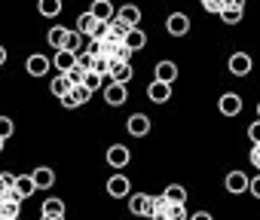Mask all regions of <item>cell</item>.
Masks as SVG:
<instances>
[{"mask_svg":"<svg viewBox=\"0 0 260 220\" xmlns=\"http://www.w3.org/2000/svg\"><path fill=\"white\" fill-rule=\"evenodd\" d=\"M128 211L135 217H153V196H147V193L128 196Z\"/></svg>","mask_w":260,"mask_h":220,"instance_id":"1","label":"cell"},{"mask_svg":"<svg viewBox=\"0 0 260 220\" xmlns=\"http://www.w3.org/2000/svg\"><path fill=\"white\" fill-rule=\"evenodd\" d=\"M125 98H128V89H125L122 83H113V80L107 77V86H104V101H107L110 107H119V104H125Z\"/></svg>","mask_w":260,"mask_h":220,"instance_id":"2","label":"cell"},{"mask_svg":"<svg viewBox=\"0 0 260 220\" xmlns=\"http://www.w3.org/2000/svg\"><path fill=\"white\" fill-rule=\"evenodd\" d=\"M107 193H110L113 199L132 196V180H128L125 174H110V180H107Z\"/></svg>","mask_w":260,"mask_h":220,"instance_id":"3","label":"cell"},{"mask_svg":"<svg viewBox=\"0 0 260 220\" xmlns=\"http://www.w3.org/2000/svg\"><path fill=\"white\" fill-rule=\"evenodd\" d=\"M166 31H169L172 37H187V34H190V19H187L184 13H172V16L166 19Z\"/></svg>","mask_w":260,"mask_h":220,"instance_id":"4","label":"cell"},{"mask_svg":"<svg viewBox=\"0 0 260 220\" xmlns=\"http://www.w3.org/2000/svg\"><path fill=\"white\" fill-rule=\"evenodd\" d=\"M217 110H220L223 117H239V114H242V98H239L236 92H226V95H220Z\"/></svg>","mask_w":260,"mask_h":220,"instance_id":"5","label":"cell"},{"mask_svg":"<svg viewBox=\"0 0 260 220\" xmlns=\"http://www.w3.org/2000/svg\"><path fill=\"white\" fill-rule=\"evenodd\" d=\"M128 159H132L128 156V147H122V144H110L107 147V165L110 168H125Z\"/></svg>","mask_w":260,"mask_h":220,"instance_id":"6","label":"cell"},{"mask_svg":"<svg viewBox=\"0 0 260 220\" xmlns=\"http://www.w3.org/2000/svg\"><path fill=\"white\" fill-rule=\"evenodd\" d=\"M251 67H254V61H251L248 52H233V55H230V70H233L236 77H248Z\"/></svg>","mask_w":260,"mask_h":220,"instance_id":"7","label":"cell"},{"mask_svg":"<svg viewBox=\"0 0 260 220\" xmlns=\"http://www.w3.org/2000/svg\"><path fill=\"white\" fill-rule=\"evenodd\" d=\"M101 25H104V22H98L92 13H83V16L77 19V31L86 34V37H98V34H101Z\"/></svg>","mask_w":260,"mask_h":220,"instance_id":"8","label":"cell"},{"mask_svg":"<svg viewBox=\"0 0 260 220\" xmlns=\"http://www.w3.org/2000/svg\"><path fill=\"white\" fill-rule=\"evenodd\" d=\"M223 187H226L230 193H245V190H251V177H248L245 171H230L226 180H223Z\"/></svg>","mask_w":260,"mask_h":220,"instance_id":"9","label":"cell"},{"mask_svg":"<svg viewBox=\"0 0 260 220\" xmlns=\"http://www.w3.org/2000/svg\"><path fill=\"white\" fill-rule=\"evenodd\" d=\"M147 98H150V101H156V104H162V101H169V98H172V83H162V80H153V83L147 86Z\"/></svg>","mask_w":260,"mask_h":220,"instance_id":"10","label":"cell"},{"mask_svg":"<svg viewBox=\"0 0 260 220\" xmlns=\"http://www.w3.org/2000/svg\"><path fill=\"white\" fill-rule=\"evenodd\" d=\"M125 129H128V135H135V138H144V135L150 132V120H147L144 114H135V117H128Z\"/></svg>","mask_w":260,"mask_h":220,"instance_id":"11","label":"cell"},{"mask_svg":"<svg viewBox=\"0 0 260 220\" xmlns=\"http://www.w3.org/2000/svg\"><path fill=\"white\" fill-rule=\"evenodd\" d=\"M89 13H92L98 22H110V19H116V10H113L110 0H95V4L89 7Z\"/></svg>","mask_w":260,"mask_h":220,"instance_id":"12","label":"cell"},{"mask_svg":"<svg viewBox=\"0 0 260 220\" xmlns=\"http://www.w3.org/2000/svg\"><path fill=\"white\" fill-rule=\"evenodd\" d=\"M25 67H28V74H31V77H43V74L52 67V61H49L46 55H40V52H37V55H31V58L25 61Z\"/></svg>","mask_w":260,"mask_h":220,"instance_id":"13","label":"cell"},{"mask_svg":"<svg viewBox=\"0 0 260 220\" xmlns=\"http://www.w3.org/2000/svg\"><path fill=\"white\" fill-rule=\"evenodd\" d=\"M68 37H71V28H49L46 43L58 52V49H64V46H68Z\"/></svg>","mask_w":260,"mask_h":220,"instance_id":"14","label":"cell"},{"mask_svg":"<svg viewBox=\"0 0 260 220\" xmlns=\"http://www.w3.org/2000/svg\"><path fill=\"white\" fill-rule=\"evenodd\" d=\"M19 208H22V196L4 199L0 202V220H19Z\"/></svg>","mask_w":260,"mask_h":220,"instance_id":"15","label":"cell"},{"mask_svg":"<svg viewBox=\"0 0 260 220\" xmlns=\"http://www.w3.org/2000/svg\"><path fill=\"white\" fill-rule=\"evenodd\" d=\"M52 64H55L61 74H68V70L77 64V52H71V49H58V52H55V58H52Z\"/></svg>","mask_w":260,"mask_h":220,"instance_id":"16","label":"cell"},{"mask_svg":"<svg viewBox=\"0 0 260 220\" xmlns=\"http://www.w3.org/2000/svg\"><path fill=\"white\" fill-rule=\"evenodd\" d=\"M156 80H162V83H175L178 80V64L175 61H156Z\"/></svg>","mask_w":260,"mask_h":220,"instance_id":"17","label":"cell"},{"mask_svg":"<svg viewBox=\"0 0 260 220\" xmlns=\"http://www.w3.org/2000/svg\"><path fill=\"white\" fill-rule=\"evenodd\" d=\"M172 205H175V202H169V199H166V193L153 196V220H169Z\"/></svg>","mask_w":260,"mask_h":220,"instance_id":"18","label":"cell"},{"mask_svg":"<svg viewBox=\"0 0 260 220\" xmlns=\"http://www.w3.org/2000/svg\"><path fill=\"white\" fill-rule=\"evenodd\" d=\"M116 16H119L122 22H128L132 28H138V22H141V10H138L135 4H125V7H119V10H116Z\"/></svg>","mask_w":260,"mask_h":220,"instance_id":"19","label":"cell"},{"mask_svg":"<svg viewBox=\"0 0 260 220\" xmlns=\"http://www.w3.org/2000/svg\"><path fill=\"white\" fill-rule=\"evenodd\" d=\"M110 80L125 86L128 80H132V61H116V64H113V74H110Z\"/></svg>","mask_w":260,"mask_h":220,"instance_id":"20","label":"cell"},{"mask_svg":"<svg viewBox=\"0 0 260 220\" xmlns=\"http://www.w3.org/2000/svg\"><path fill=\"white\" fill-rule=\"evenodd\" d=\"M31 174H34V180H37V187H40V190H49V187L55 184V171H52V168H46V165L34 168Z\"/></svg>","mask_w":260,"mask_h":220,"instance_id":"21","label":"cell"},{"mask_svg":"<svg viewBox=\"0 0 260 220\" xmlns=\"http://www.w3.org/2000/svg\"><path fill=\"white\" fill-rule=\"evenodd\" d=\"M16 190H19V196H22V199H28V196H34L40 187H37L34 174H19V184H16Z\"/></svg>","mask_w":260,"mask_h":220,"instance_id":"22","label":"cell"},{"mask_svg":"<svg viewBox=\"0 0 260 220\" xmlns=\"http://www.w3.org/2000/svg\"><path fill=\"white\" fill-rule=\"evenodd\" d=\"M125 46L132 49V52L144 49V46H147V34H144L141 28H132V31H128V37H125Z\"/></svg>","mask_w":260,"mask_h":220,"instance_id":"23","label":"cell"},{"mask_svg":"<svg viewBox=\"0 0 260 220\" xmlns=\"http://www.w3.org/2000/svg\"><path fill=\"white\" fill-rule=\"evenodd\" d=\"M37 13L46 19H55L61 13V0H37Z\"/></svg>","mask_w":260,"mask_h":220,"instance_id":"24","label":"cell"},{"mask_svg":"<svg viewBox=\"0 0 260 220\" xmlns=\"http://www.w3.org/2000/svg\"><path fill=\"white\" fill-rule=\"evenodd\" d=\"M49 86H52V95H55V98H64V95H68V92L74 89V83L68 80V74H58V77H55V80H52Z\"/></svg>","mask_w":260,"mask_h":220,"instance_id":"25","label":"cell"},{"mask_svg":"<svg viewBox=\"0 0 260 220\" xmlns=\"http://www.w3.org/2000/svg\"><path fill=\"white\" fill-rule=\"evenodd\" d=\"M166 199L175 202V205H187V190H184L181 184H169V187H166Z\"/></svg>","mask_w":260,"mask_h":220,"instance_id":"26","label":"cell"},{"mask_svg":"<svg viewBox=\"0 0 260 220\" xmlns=\"http://www.w3.org/2000/svg\"><path fill=\"white\" fill-rule=\"evenodd\" d=\"M113 64H116L113 58H107V55H98V58H95V64H92V70H95V74H101V77L107 80V77L113 74Z\"/></svg>","mask_w":260,"mask_h":220,"instance_id":"27","label":"cell"},{"mask_svg":"<svg viewBox=\"0 0 260 220\" xmlns=\"http://www.w3.org/2000/svg\"><path fill=\"white\" fill-rule=\"evenodd\" d=\"M43 214H64V202L61 199H46L43 208H40V217Z\"/></svg>","mask_w":260,"mask_h":220,"instance_id":"28","label":"cell"},{"mask_svg":"<svg viewBox=\"0 0 260 220\" xmlns=\"http://www.w3.org/2000/svg\"><path fill=\"white\" fill-rule=\"evenodd\" d=\"M86 74H89L86 67H80V64H74V67L68 70V80H71L74 86H83V83H86Z\"/></svg>","mask_w":260,"mask_h":220,"instance_id":"29","label":"cell"},{"mask_svg":"<svg viewBox=\"0 0 260 220\" xmlns=\"http://www.w3.org/2000/svg\"><path fill=\"white\" fill-rule=\"evenodd\" d=\"M220 22L223 25H239L242 22V10H223L220 13Z\"/></svg>","mask_w":260,"mask_h":220,"instance_id":"30","label":"cell"},{"mask_svg":"<svg viewBox=\"0 0 260 220\" xmlns=\"http://www.w3.org/2000/svg\"><path fill=\"white\" fill-rule=\"evenodd\" d=\"M199 4H202L208 13H217V16L223 13V0H199Z\"/></svg>","mask_w":260,"mask_h":220,"instance_id":"31","label":"cell"},{"mask_svg":"<svg viewBox=\"0 0 260 220\" xmlns=\"http://www.w3.org/2000/svg\"><path fill=\"white\" fill-rule=\"evenodd\" d=\"M0 129H4V135H0V144H7V141H10V135H13V123H10V117L0 120Z\"/></svg>","mask_w":260,"mask_h":220,"instance_id":"32","label":"cell"},{"mask_svg":"<svg viewBox=\"0 0 260 220\" xmlns=\"http://www.w3.org/2000/svg\"><path fill=\"white\" fill-rule=\"evenodd\" d=\"M74 95L80 98V104H89V98H92V89H89V86H74Z\"/></svg>","mask_w":260,"mask_h":220,"instance_id":"33","label":"cell"},{"mask_svg":"<svg viewBox=\"0 0 260 220\" xmlns=\"http://www.w3.org/2000/svg\"><path fill=\"white\" fill-rule=\"evenodd\" d=\"M169 220H187V208H184V205H172Z\"/></svg>","mask_w":260,"mask_h":220,"instance_id":"34","label":"cell"},{"mask_svg":"<svg viewBox=\"0 0 260 220\" xmlns=\"http://www.w3.org/2000/svg\"><path fill=\"white\" fill-rule=\"evenodd\" d=\"M61 104H64V107H68V110H74V107H80V98H77V95H74V89H71V92H68V95H64V98H61Z\"/></svg>","mask_w":260,"mask_h":220,"instance_id":"35","label":"cell"},{"mask_svg":"<svg viewBox=\"0 0 260 220\" xmlns=\"http://www.w3.org/2000/svg\"><path fill=\"white\" fill-rule=\"evenodd\" d=\"M248 138H251L254 144H260V120H254V123L248 126Z\"/></svg>","mask_w":260,"mask_h":220,"instance_id":"36","label":"cell"},{"mask_svg":"<svg viewBox=\"0 0 260 220\" xmlns=\"http://www.w3.org/2000/svg\"><path fill=\"white\" fill-rule=\"evenodd\" d=\"M0 184H4V187H16V184H19V174L4 171V174H0Z\"/></svg>","mask_w":260,"mask_h":220,"instance_id":"37","label":"cell"},{"mask_svg":"<svg viewBox=\"0 0 260 220\" xmlns=\"http://www.w3.org/2000/svg\"><path fill=\"white\" fill-rule=\"evenodd\" d=\"M223 10H245V0H223Z\"/></svg>","mask_w":260,"mask_h":220,"instance_id":"38","label":"cell"},{"mask_svg":"<svg viewBox=\"0 0 260 220\" xmlns=\"http://www.w3.org/2000/svg\"><path fill=\"white\" fill-rule=\"evenodd\" d=\"M248 193H251L254 199H260V174H257V177H251V190H248Z\"/></svg>","mask_w":260,"mask_h":220,"instance_id":"39","label":"cell"},{"mask_svg":"<svg viewBox=\"0 0 260 220\" xmlns=\"http://www.w3.org/2000/svg\"><path fill=\"white\" fill-rule=\"evenodd\" d=\"M190 220H214V217H211V214H208V211H196V214H193V217H190Z\"/></svg>","mask_w":260,"mask_h":220,"instance_id":"40","label":"cell"},{"mask_svg":"<svg viewBox=\"0 0 260 220\" xmlns=\"http://www.w3.org/2000/svg\"><path fill=\"white\" fill-rule=\"evenodd\" d=\"M40 220H64V214H43Z\"/></svg>","mask_w":260,"mask_h":220,"instance_id":"41","label":"cell"},{"mask_svg":"<svg viewBox=\"0 0 260 220\" xmlns=\"http://www.w3.org/2000/svg\"><path fill=\"white\" fill-rule=\"evenodd\" d=\"M257 120H260V107H257Z\"/></svg>","mask_w":260,"mask_h":220,"instance_id":"42","label":"cell"},{"mask_svg":"<svg viewBox=\"0 0 260 220\" xmlns=\"http://www.w3.org/2000/svg\"><path fill=\"white\" fill-rule=\"evenodd\" d=\"M19 220H22V217H19Z\"/></svg>","mask_w":260,"mask_h":220,"instance_id":"43","label":"cell"}]
</instances>
